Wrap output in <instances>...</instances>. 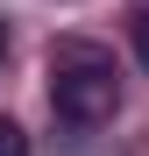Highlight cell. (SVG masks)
I'll use <instances>...</instances> for the list:
<instances>
[{
  "instance_id": "cell-4",
  "label": "cell",
  "mask_w": 149,
  "mask_h": 156,
  "mask_svg": "<svg viewBox=\"0 0 149 156\" xmlns=\"http://www.w3.org/2000/svg\"><path fill=\"white\" fill-rule=\"evenodd\" d=\"M0 57H7V21H0Z\"/></svg>"
},
{
  "instance_id": "cell-3",
  "label": "cell",
  "mask_w": 149,
  "mask_h": 156,
  "mask_svg": "<svg viewBox=\"0 0 149 156\" xmlns=\"http://www.w3.org/2000/svg\"><path fill=\"white\" fill-rule=\"evenodd\" d=\"M0 156H29V135H21L14 114H0Z\"/></svg>"
},
{
  "instance_id": "cell-1",
  "label": "cell",
  "mask_w": 149,
  "mask_h": 156,
  "mask_svg": "<svg viewBox=\"0 0 149 156\" xmlns=\"http://www.w3.org/2000/svg\"><path fill=\"white\" fill-rule=\"evenodd\" d=\"M50 107H57L71 128H107L121 114V78H114V57L85 36H64L50 50Z\"/></svg>"
},
{
  "instance_id": "cell-2",
  "label": "cell",
  "mask_w": 149,
  "mask_h": 156,
  "mask_svg": "<svg viewBox=\"0 0 149 156\" xmlns=\"http://www.w3.org/2000/svg\"><path fill=\"white\" fill-rule=\"evenodd\" d=\"M128 43H135V64L149 71V7H135V14H128Z\"/></svg>"
}]
</instances>
